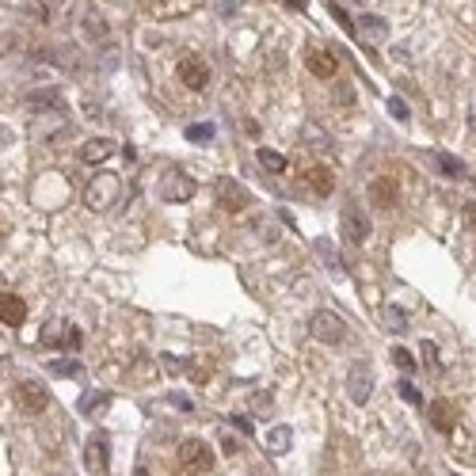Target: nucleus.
<instances>
[{"instance_id": "f257e3e1", "label": "nucleus", "mask_w": 476, "mask_h": 476, "mask_svg": "<svg viewBox=\"0 0 476 476\" xmlns=\"http://www.w3.org/2000/svg\"><path fill=\"white\" fill-rule=\"evenodd\" d=\"M118 195H122V180H118L115 172H103V175H96V180L88 183V191H84V206L96 210V214H103V210H111V206L118 202Z\"/></svg>"}, {"instance_id": "f03ea898", "label": "nucleus", "mask_w": 476, "mask_h": 476, "mask_svg": "<svg viewBox=\"0 0 476 476\" xmlns=\"http://www.w3.org/2000/svg\"><path fill=\"white\" fill-rule=\"evenodd\" d=\"M309 336L316 339V343L336 347V343H343V339H347V321L339 316V312H332V309H321V312H312Z\"/></svg>"}, {"instance_id": "7ed1b4c3", "label": "nucleus", "mask_w": 476, "mask_h": 476, "mask_svg": "<svg viewBox=\"0 0 476 476\" xmlns=\"http://www.w3.org/2000/svg\"><path fill=\"white\" fill-rule=\"evenodd\" d=\"M180 465L195 476H206L214 468V450L206 442H198V438H183L180 442Z\"/></svg>"}, {"instance_id": "20e7f679", "label": "nucleus", "mask_w": 476, "mask_h": 476, "mask_svg": "<svg viewBox=\"0 0 476 476\" xmlns=\"http://www.w3.org/2000/svg\"><path fill=\"white\" fill-rule=\"evenodd\" d=\"M214 195H217V206H221L225 214H244L248 202H252V195H248L244 183L229 180V175H221V180L214 183Z\"/></svg>"}, {"instance_id": "39448f33", "label": "nucleus", "mask_w": 476, "mask_h": 476, "mask_svg": "<svg viewBox=\"0 0 476 476\" xmlns=\"http://www.w3.org/2000/svg\"><path fill=\"white\" fill-rule=\"evenodd\" d=\"M339 229H343L347 244L362 248V244L369 240V217L362 214L354 202H343V210H339Z\"/></svg>"}, {"instance_id": "423d86ee", "label": "nucleus", "mask_w": 476, "mask_h": 476, "mask_svg": "<svg viewBox=\"0 0 476 476\" xmlns=\"http://www.w3.org/2000/svg\"><path fill=\"white\" fill-rule=\"evenodd\" d=\"M305 69H309L316 80H332L339 61H336V54H328L324 46H305Z\"/></svg>"}, {"instance_id": "0eeeda50", "label": "nucleus", "mask_w": 476, "mask_h": 476, "mask_svg": "<svg viewBox=\"0 0 476 476\" xmlns=\"http://www.w3.org/2000/svg\"><path fill=\"white\" fill-rule=\"evenodd\" d=\"M42 343L46 347H65V351H80V332L65 321H54V324H46V332H42Z\"/></svg>"}, {"instance_id": "6e6552de", "label": "nucleus", "mask_w": 476, "mask_h": 476, "mask_svg": "<svg viewBox=\"0 0 476 476\" xmlns=\"http://www.w3.org/2000/svg\"><path fill=\"white\" fill-rule=\"evenodd\" d=\"M16 396H19V408H23V411H31V415H39V411H46V404H50V393H46V385H39V381H19Z\"/></svg>"}, {"instance_id": "1a4fd4ad", "label": "nucleus", "mask_w": 476, "mask_h": 476, "mask_svg": "<svg viewBox=\"0 0 476 476\" xmlns=\"http://www.w3.org/2000/svg\"><path fill=\"white\" fill-rule=\"evenodd\" d=\"M175 73H180V80L187 84L191 91H202L206 84H210V65H206L202 58H183Z\"/></svg>"}, {"instance_id": "9d476101", "label": "nucleus", "mask_w": 476, "mask_h": 476, "mask_svg": "<svg viewBox=\"0 0 476 476\" xmlns=\"http://www.w3.org/2000/svg\"><path fill=\"white\" fill-rule=\"evenodd\" d=\"M347 393H351L354 404H366L369 393H374V374H369V366H354L351 374H347Z\"/></svg>"}, {"instance_id": "9b49d317", "label": "nucleus", "mask_w": 476, "mask_h": 476, "mask_svg": "<svg viewBox=\"0 0 476 476\" xmlns=\"http://www.w3.org/2000/svg\"><path fill=\"white\" fill-rule=\"evenodd\" d=\"M369 198H374L378 210H393V206L400 202V187H396L393 175H381V180L369 183Z\"/></svg>"}, {"instance_id": "f8f14e48", "label": "nucleus", "mask_w": 476, "mask_h": 476, "mask_svg": "<svg viewBox=\"0 0 476 476\" xmlns=\"http://www.w3.org/2000/svg\"><path fill=\"white\" fill-rule=\"evenodd\" d=\"M107 461H111V446L103 435H91L88 446H84V465L91 468V473H107Z\"/></svg>"}, {"instance_id": "ddd939ff", "label": "nucleus", "mask_w": 476, "mask_h": 476, "mask_svg": "<svg viewBox=\"0 0 476 476\" xmlns=\"http://www.w3.org/2000/svg\"><path fill=\"white\" fill-rule=\"evenodd\" d=\"M27 321V301L19 294H0V324L19 328Z\"/></svg>"}, {"instance_id": "4468645a", "label": "nucleus", "mask_w": 476, "mask_h": 476, "mask_svg": "<svg viewBox=\"0 0 476 476\" xmlns=\"http://www.w3.org/2000/svg\"><path fill=\"white\" fill-rule=\"evenodd\" d=\"M115 156V141L111 138H91L80 145V160L84 164H103V160H111Z\"/></svg>"}, {"instance_id": "2eb2a0df", "label": "nucleus", "mask_w": 476, "mask_h": 476, "mask_svg": "<svg viewBox=\"0 0 476 476\" xmlns=\"http://www.w3.org/2000/svg\"><path fill=\"white\" fill-rule=\"evenodd\" d=\"M427 415H431V427H435V431H442V435H453L457 419H453V404H450V400H431Z\"/></svg>"}, {"instance_id": "dca6fc26", "label": "nucleus", "mask_w": 476, "mask_h": 476, "mask_svg": "<svg viewBox=\"0 0 476 476\" xmlns=\"http://www.w3.org/2000/svg\"><path fill=\"white\" fill-rule=\"evenodd\" d=\"M198 191V183L191 180V175H183V172H175L172 180H168V187H164V202H187L191 195Z\"/></svg>"}, {"instance_id": "f3484780", "label": "nucleus", "mask_w": 476, "mask_h": 476, "mask_svg": "<svg viewBox=\"0 0 476 476\" xmlns=\"http://www.w3.org/2000/svg\"><path fill=\"white\" fill-rule=\"evenodd\" d=\"M305 183H309L316 195H332V191H336V172H332V168H324V164H316V168H309V172H305Z\"/></svg>"}, {"instance_id": "a211bd4d", "label": "nucleus", "mask_w": 476, "mask_h": 476, "mask_svg": "<svg viewBox=\"0 0 476 476\" xmlns=\"http://www.w3.org/2000/svg\"><path fill=\"white\" fill-rule=\"evenodd\" d=\"M435 164L442 168V175H450V180H465V175H468L465 160H457L453 153H435Z\"/></svg>"}, {"instance_id": "6ab92c4d", "label": "nucleus", "mask_w": 476, "mask_h": 476, "mask_svg": "<svg viewBox=\"0 0 476 476\" xmlns=\"http://www.w3.org/2000/svg\"><path fill=\"white\" fill-rule=\"evenodd\" d=\"M111 408V393H84L80 396V411H84V415H103V411H107Z\"/></svg>"}, {"instance_id": "aec40b11", "label": "nucleus", "mask_w": 476, "mask_h": 476, "mask_svg": "<svg viewBox=\"0 0 476 476\" xmlns=\"http://www.w3.org/2000/svg\"><path fill=\"white\" fill-rule=\"evenodd\" d=\"M362 23H358V31L366 34V39H374V42H381V39H389V23L381 16H358Z\"/></svg>"}, {"instance_id": "412c9836", "label": "nucleus", "mask_w": 476, "mask_h": 476, "mask_svg": "<svg viewBox=\"0 0 476 476\" xmlns=\"http://www.w3.org/2000/svg\"><path fill=\"white\" fill-rule=\"evenodd\" d=\"M290 442H294V431L282 427V423L267 431V450H271V453H286V450H290Z\"/></svg>"}, {"instance_id": "4be33fe9", "label": "nucleus", "mask_w": 476, "mask_h": 476, "mask_svg": "<svg viewBox=\"0 0 476 476\" xmlns=\"http://www.w3.org/2000/svg\"><path fill=\"white\" fill-rule=\"evenodd\" d=\"M255 160H259V164L267 168V172H274V175H279V172H286V164H290L286 156H282V153H274V149H259V153H255Z\"/></svg>"}, {"instance_id": "5701e85b", "label": "nucleus", "mask_w": 476, "mask_h": 476, "mask_svg": "<svg viewBox=\"0 0 476 476\" xmlns=\"http://www.w3.org/2000/svg\"><path fill=\"white\" fill-rule=\"evenodd\" d=\"M385 328L389 332H404L408 328V312L396 309V305H385Z\"/></svg>"}, {"instance_id": "b1692460", "label": "nucleus", "mask_w": 476, "mask_h": 476, "mask_svg": "<svg viewBox=\"0 0 476 476\" xmlns=\"http://www.w3.org/2000/svg\"><path fill=\"white\" fill-rule=\"evenodd\" d=\"M187 138L198 141V145H210V141H214V126H210V122H195V126H187Z\"/></svg>"}, {"instance_id": "393cba45", "label": "nucleus", "mask_w": 476, "mask_h": 476, "mask_svg": "<svg viewBox=\"0 0 476 476\" xmlns=\"http://www.w3.org/2000/svg\"><path fill=\"white\" fill-rule=\"evenodd\" d=\"M50 369L61 374V378H80V362H73V358H54V362H50Z\"/></svg>"}, {"instance_id": "a878e982", "label": "nucleus", "mask_w": 476, "mask_h": 476, "mask_svg": "<svg viewBox=\"0 0 476 476\" xmlns=\"http://www.w3.org/2000/svg\"><path fill=\"white\" fill-rule=\"evenodd\" d=\"M389 354H393V362L404 369V374H411V369H415V358H411V351H408V347H393Z\"/></svg>"}, {"instance_id": "bb28decb", "label": "nucleus", "mask_w": 476, "mask_h": 476, "mask_svg": "<svg viewBox=\"0 0 476 476\" xmlns=\"http://www.w3.org/2000/svg\"><path fill=\"white\" fill-rule=\"evenodd\" d=\"M389 115H393L396 122H408V115H411V111H408V103H404L400 96H389Z\"/></svg>"}, {"instance_id": "cd10ccee", "label": "nucleus", "mask_w": 476, "mask_h": 476, "mask_svg": "<svg viewBox=\"0 0 476 476\" xmlns=\"http://www.w3.org/2000/svg\"><path fill=\"white\" fill-rule=\"evenodd\" d=\"M328 12H332V19H336V23L343 27V31H351V34H354V23H351V16H347L343 8H339L336 0H332V4H328Z\"/></svg>"}, {"instance_id": "c85d7f7f", "label": "nucleus", "mask_w": 476, "mask_h": 476, "mask_svg": "<svg viewBox=\"0 0 476 476\" xmlns=\"http://www.w3.org/2000/svg\"><path fill=\"white\" fill-rule=\"evenodd\" d=\"M423 362H427L431 369H442V362H438V347L431 343V339H423Z\"/></svg>"}, {"instance_id": "c756f323", "label": "nucleus", "mask_w": 476, "mask_h": 476, "mask_svg": "<svg viewBox=\"0 0 476 476\" xmlns=\"http://www.w3.org/2000/svg\"><path fill=\"white\" fill-rule=\"evenodd\" d=\"M400 396H404L408 404H419V400H423V396H419V389L411 385V381H400Z\"/></svg>"}, {"instance_id": "7c9ffc66", "label": "nucleus", "mask_w": 476, "mask_h": 476, "mask_svg": "<svg viewBox=\"0 0 476 476\" xmlns=\"http://www.w3.org/2000/svg\"><path fill=\"white\" fill-rule=\"evenodd\" d=\"M232 427H237V431H244V438L255 431V427H252V419H244V415H232Z\"/></svg>"}, {"instance_id": "2f4dec72", "label": "nucleus", "mask_w": 476, "mask_h": 476, "mask_svg": "<svg viewBox=\"0 0 476 476\" xmlns=\"http://www.w3.org/2000/svg\"><path fill=\"white\" fill-rule=\"evenodd\" d=\"M168 404H172V408H183V411H191V408H195V404H191L187 396H180V393H172V396H168Z\"/></svg>"}, {"instance_id": "473e14b6", "label": "nucleus", "mask_w": 476, "mask_h": 476, "mask_svg": "<svg viewBox=\"0 0 476 476\" xmlns=\"http://www.w3.org/2000/svg\"><path fill=\"white\" fill-rule=\"evenodd\" d=\"M465 221L476 229V202H468V206H465Z\"/></svg>"}, {"instance_id": "72a5a7b5", "label": "nucleus", "mask_w": 476, "mask_h": 476, "mask_svg": "<svg viewBox=\"0 0 476 476\" xmlns=\"http://www.w3.org/2000/svg\"><path fill=\"white\" fill-rule=\"evenodd\" d=\"M286 4H290L294 12H305V0H286Z\"/></svg>"}, {"instance_id": "f704fd0d", "label": "nucleus", "mask_w": 476, "mask_h": 476, "mask_svg": "<svg viewBox=\"0 0 476 476\" xmlns=\"http://www.w3.org/2000/svg\"><path fill=\"white\" fill-rule=\"evenodd\" d=\"M4 141H8V133H4V126H0V145H4Z\"/></svg>"}, {"instance_id": "c9c22d12", "label": "nucleus", "mask_w": 476, "mask_h": 476, "mask_svg": "<svg viewBox=\"0 0 476 476\" xmlns=\"http://www.w3.org/2000/svg\"><path fill=\"white\" fill-rule=\"evenodd\" d=\"M133 476H149V473H145V468H138V473H133Z\"/></svg>"}, {"instance_id": "e433bc0d", "label": "nucleus", "mask_w": 476, "mask_h": 476, "mask_svg": "<svg viewBox=\"0 0 476 476\" xmlns=\"http://www.w3.org/2000/svg\"><path fill=\"white\" fill-rule=\"evenodd\" d=\"M0 237H4V232H0Z\"/></svg>"}]
</instances>
